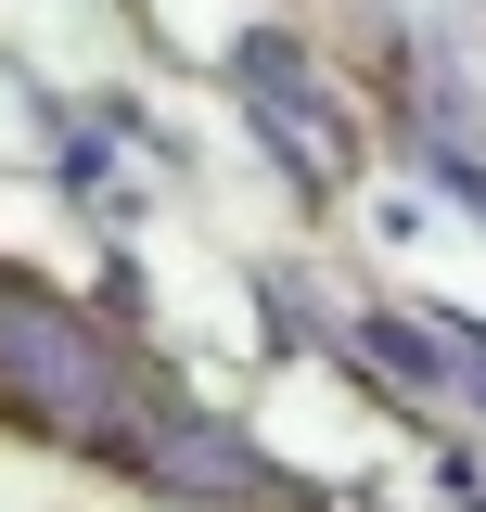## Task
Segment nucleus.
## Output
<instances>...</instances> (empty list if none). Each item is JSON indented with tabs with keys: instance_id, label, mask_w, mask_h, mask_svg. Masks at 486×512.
Masks as SVG:
<instances>
[{
	"instance_id": "nucleus-1",
	"label": "nucleus",
	"mask_w": 486,
	"mask_h": 512,
	"mask_svg": "<svg viewBox=\"0 0 486 512\" xmlns=\"http://www.w3.org/2000/svg\"><path fill=\"white\" fill-rule=\"evenodd\" d=\"M0 384H26L39 410H116L128 397L116 359H103L64 308H26V295H0Z\"/></svg>"
}]
</instances>
